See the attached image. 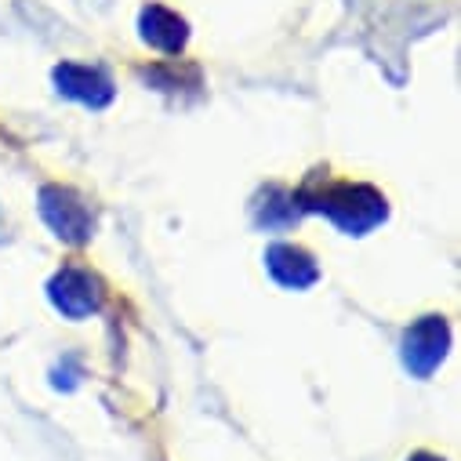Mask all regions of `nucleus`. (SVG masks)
Masks as SVG:
<instances>
[{"mask_svg": "<svg viewBox=\"0 0 461 461\" xmlns=\"http://www.w3.org/2000/svg\"><path fill=\"white\" fill-rule=\"evenodd\" d=\"M294 200H298L302 214L305 211L323 214L345 237H367L389 218L385 196L367 182H323V189L316 182H309L305 189L294 193Z\"/></svg>", "mask_w": 461, "mask_h": 461, "instance_id": "1", "label": "nucleus"}, {"mask_svg": "<svg viewBox=\"0 0 461 461\" xmlns=\"http://www.w3.org/2000/svg\"><path fill=\"white\" fill-rule=\"evenodd\" d=\"M37 207H41V218L51 233L62 240V244H87L91 240V229H95V218H91V207L84 203V196L69 185H44L41 196H37Z\"/></svg>", "mask_w": 461, "mask_h": 461, "instance_id": "2", "label": "nucleus"}, {"mask_svg": "<svg viewBox=\"0 0 461 461\" xmlns=\"http://www.w3.org/2000/svg\"><path fill=\"white\" fill-rule=\"evenodd\" d=\"M450 349V323L447 316H421L407 327L400 341V364L411 378H432Z\"/></svg>", "mask_w": 461, "mask_h": 461, "instance_id": "3", "label": "nucleus"}, {"mask_svg": "<svg viewBox=\"0 0 461 461\" xmlns=\"http://www.w3.org/2000/svg\"><path fill=\"white\" fill-rule=\"evenodd\" d=\"M48 302L66 320H84V316L98 312V305H102V284L84 266H62L48 280Z\"/></svg>", "mask_w": 461, "mask_h": 461, "instance_id": "4", "label": "nucleus"}, {"mask_svg": "<svg viewBox=\"0 0 461 461\" xmlns=\"http://www.w3.org/2000/svg\"><path fill=\"white\" fill-rule=\"evenodd\" d=\"M55 91L69 102H80L84 109H105L117 95L113 80L98 69V66H84V62H62L51 69Z\"/></svg>", "mask_w": 461, "mask_h": 461, "instance_id": "5", "label": "nucleus"}, {"mask_svg": "<svg viewBox=\"0 0 461 461\" xmlns=\"http://www.w3.org/2000/svg\"><path fill=\"white\" fill-rule=\"evenodd\" d=\"M139 37L160 55H182L185 41H189V26L178 12L164 8V5H146L139 15Z\"/></svg>", "mask_w": 461, "mask_h": 461, "instance_id": "6", "label": "nucleus"}, {"mask_svg": "<svg viewBox=\"0 0 461 461\" xmlns=\"http://www.w3.org/2000/svg\"><path fill=\"white\" fill-rule=\"evenodd\" d=\"M266 269L287 291H305V287H312L320 280L316 258L305 248H298V244H273L266 251Z\"/></svg>", "mask_w": 461, "mask_h": 461, "instance_id": "7", "label": "nucleus"}, {"mask_svg": "<svg viewBox=\"0 0 461 461\" xmlns=\"http://www.w3.org/2000/svg\"><path fill=\"white\" fill-rule=\"evenodd\" d=\"M251 214H255V225L266 229V233H284V229H291L302 218V207H298V200H294L291 189L266 185L258 193V200L251 203Z\"/></svg>", "mask_w": 461, "mask_h": 461, "instance_id": "8", "label": "nucleus"}, {"mask_svg": "<svg viewBox=\"0 0 461 461\" xmlns=\"http://www.w3.org/2000/svg\"><path fill=\"white\" fill-rule=\"evenodd\" d=\"M407 461H443L439 454H429V450H418V454H411Z\"/></svg>", "mask_w": 461, "mask_h": 461, "instance_id": "9", "label": "nucleus"}]
</instances>
